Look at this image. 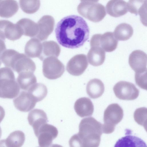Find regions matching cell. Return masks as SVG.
Wrapping results in <instances>:
<instances>
[{
	"instance_id": "obj_13",
	"label": "cell",
	"mask_w": 147,
	"mask_h": 147,
	"mask_svg": "<svg viewBox=\"0 0 147 147\" xmlns=\"http://www.w3.org/2000/svg\"><path fill=\"white\" fill-rule=\"evenodd\" d=\"M13 101L15 107L23 112H28L31 110L37 102L31 94L25 91H22Z\"/></svg>"
},
{
	"instance_id": "obj_25",
	"label": "cell",
	"mask_w": 147,
	"mask_h": 147,
	"mask_svg": "<svg viewBox=\"0 0 147 147\" xmlns=\"http://www.w3.org/2000/svg\"><path fill=\"white\" fill-rule=\"evenodd\" d=\"M42 44V52L39 58L41 60L43 61L46 57L50 56L57 57L59 55L61 48L56 42L52 40L45 41Z\"/></svg>"
},
{
	"instance_id": "obj_5",
	"label": "cell",
	"mask_w": 147,
	"mask_h": 147,
	"mask_svg": "<svg viewBox=\"0 0 147 147\" xmlns=\"http://www.w3.org/2000/svg\"><path fill=\"white\" fill-rule=\"evenodd\" d=\"M77 11L81 16L94 22L101 21L106 15L105 7L97 2H81L77 7Z\"/></svg>"
},
{
	"instance_id": "obj_24",
	"label": "cell",
	"mask_w": 147,
	"mask_h": 147,
	"mask_svg": "<svg viewBox=\"0 0 147 147\" xmlns=\"http://www.w3.org/2000/svg\"><path fill=\"white\" fill-rule=\"evenodd\" d=\"M42 48V44L40 41L36 38H33L26 43L24 48L25 53L29 57L39 58Z\"/></svg>"
},
{
	"instance_id": "obj_3",
	"label": "cell",
	"mask_w": 147,
	"mask_h": 147,
	"mask_svg": "<svg viewBox=\"0 0 147 147\" xmlns=\"http://www.w3.org/2000/svg\"><path fill=\"white\" fill-rule=\"evenodd\" d=\"M1 60L5 67L18 74L24 71L34 73L36 69L35 64L31 59L14 49L5 50L1 55Z\"/></svg>"
},
{
	"instance_id": "obj_11",
	"label": "cell",
	"mask_w": 147,
	"mask_h": 147,
	"mask_svg": "<svg viewBox=\"0 0 147 147\" xmlns=\"http://www.w3.org/2000/svg\"><path fill=\"white\" fill-rule=\"evenodd\" d=\"M88 65L86 56L84 54H78L74 56L69 61L66 69L70 74L79 76L84 73Z\"/></svg>"
},
{
	"instance_id": "obj_17",
	"label": "cell",
	"mask_w": 147,
	"mask_h": 147,
	"mask_svg": "<svg viewBox=\"0 0 147 147\" xmlns=\"http://www.w3.org/2000/svg\"><path fill=\"white\" fill-rule=\"evenodd\" d=\"M28 120L29 124L33 127L34 133L43 124L47 123V117L43 110L35 109L28 114Z\"/></svg>"
},
{
	"instance_id": "obj_36",
	"label": "cell",
	"mask_w": 147,
	"mask_h": 147,
	"mask_svg": "<svg viewBox=\"0 0 147 147\" xmlns=\"http://www.w3.org/2000/svg\"><path fill=\"white\" fill-rule=\"evenodd\" d=\"M1 0H0V1H1Z\"/></svg>"
},
{
	"instance_id": "obj_22",
	"label": "cell",
	"mask_w": 147,
	"mask_h": 147,
	"mask_svg": "<svg viewBox=\"0 0 147 147\" xmlns=\"http://www.w3.org/2000/svg\"><path fill=\"white\" fill-rule=\"evenodd\" d=\"M105 90L104 85L100 80L94 78L90 80L86 86V92L91 98H98L101 96Z\"/></svg>"
},
{
	"instance_id": "obj_33",
	"label": "cell",
	"mask_w": 147,
	"mask_h": 147,
	"mask_svg": "<svg viewBox=\"0 0 147 147\" xmlns=\"http://www.w3.org/2000/svg\"><path fill=\"white\" fill-rule=\"evenodd\" d=\"M5 41L0 39V66L1 64V55L3 52L6 49Z\"/></svg>"
},
{
	"instance_id": "obj_20",
	"label": "cell",
	"mask_w": 147,
	"mask_h": 147,
	"mask_svg": "<svg viewBox=\"0 0 147 147\" xmlns=\"http://www.w3.org/2000/svg\"><path fill=\"white\" fill-rule=\"evenodd\" d=\"M89 63L94 66L102 65L105 58V51L100 47L97 46L91 47L87 55Z\"/></svg>"
},
{
	"instance_id": "obj_27",
	"label": "cell",
	"mask_w": 147,
	"mask_h": 147,
	"mask_svg": "<svg viewBox=\"0 0 147 147\" xmlns=\"http://www.w3.org/2000/svg\"><path fill=\"white\" fill-rule=\"evenodd\" d=\"M133 32V28L130 25L127 23H123L117 26L113 33L117 40L125 41L132 36Z\"/></svg>"
},
{
	"instance_id": "obj_8",
	"label": "cell",
	"mask_w": 147,
	"mask_h": 147,
	"mask_svg": "<svg viewBox=\"0 0 147 147\" xmlns=\"http://www.w3.org/2000/svg\"><path fill=\"white\" fill-rule=\"evenodd\" d=\"M90 47L97 46L101 47L106 52H111L117 48L118 40L111 32H107L103 34L93 35L90 40Z\"/></svg>"
},
{
	"instance_id": "obj_18",
	"label": "cell",
	"mask_w": 147,
	"mask_h": 147,
	"mask_svg": "<svg viewBox=\"0 0 147 147\" xmlns=\"http://www.w3.org/2000/svg\"><path fill=\"white\" fill-rule=\"evenodd\" d=\"M16 24L20 28L23 35L34 38L38 33L39 29L37 24L30 19H21Z\"/></svg>"
},
{
	"instance_id": "obj_35",
	"label": "cell",
	"mask_w": 147,
	"mask_h": 147,
	"mask_svg": "<svg viewBox=\"0 0 147 147\" xmlns=\"http://www.w3.org/2000/svg\"><path fill=\"white\" fill-rule=\"evenodd\" d=\"M1 135H2V130H1V128L0 126V138L1 137Z\"/></svg>"
},
{
	"instance_id": "obj_32",
	"label": "cell",
	"mask_w": 147,
	"mask_h": 147,
	"mask_svg": "<svg viewBox=\"0 0 147 147\" xmlns=\"http://www.w3.org/2000/svg\"><path fill=\"white\" fill-rule=\"evenodd\" d=\"M147 71L140 73H135V79L136 84L142 89L147 90Z\"/></svg>"
},
{
	"instance_id": "obj_1",
	"label": "cell",
	"mask_w": 147,
	"mask_h": 147,
	"mask_svg": "<svg viewBox=\"0 0 147 147\" xmlns=\"http://www.w3.org/2000/svg\"><path fill=\"white\" fill-rule=\"evenodd\" d=\"M56 39L62 46L72 49L82 46L88 39L90 30L86 21L81 17L71 15L65 17L57 24Z\"/></svg>"
},
{
	"instance_id": "obj_14",
	"label": "cell",
	"mask_w": 147,
	"mask_h": 147,
	"mask_svg": "<svg viewBox=\"0 0 147 147\" xmlns=\"http://www.w3.org/2000/svg\"><path fill=\"white\" fill-rule=\"evenodd\" d=\"M37 24L39 31L36 38L41 41L46 40L53 30L54 18L51 16L45 15L39 20Z\"/></svg>"
},
{
	"instance_id": "obj_4",
	"label": "cell",
	"mask_w": 147,
	"mask_h": 147,
	"mask_svg": "<svg viewBox=\"0 0 147 147\" xmlns=\"http://www.w3.org/2000/svg\"><path fill=\"white\" fill-rule=\"evenodd\" d=\"M20 90L12 69L7 67L0 68V97L14 98L18 95Z\"/></svg>"
},
{
	"instance_id": "obj_9",
	"label": "cell",
	"mask_w": 147,
	"mask_h": 147,
	"mask_svg": "<svg viewBox=\"0 0 147 147\" xmlns=\"http://www.w3.org/2000/svg\"><path fill=\"white\" fill-rule=\"evenodd\" d=\"M116 96L124 100H133L138 96L139 90L133 84L126 81H120L117 83L113 88Z\"/></svg>"
},
{
	"instance_id": "obj_10",
	"label": "cell",
	"mask_w": 147,
	"mask_h": 147,
	"mask_svg": "<svg viewBox=\"0 0 147 147\" xmlns=\"http://www.w3.org/2000/svg\"><path fill=\"white\" fill-rule=\"evenodd\" d=\"M34 133L38 138L39 146L46 147L52 145L53 141L57 137L58 132L54 126L46 123L40 126Z\"/></svg>"
},
{
	"instance_id": "obj_26",
	"label": "cell",
	"mask_w": 147,
	"mask_h": 147,
	"mask_svg": "<svg viewBox=\"0 0 147 147\" xmlns=\"http://www.w3.org/2000/svg\"><path fill=\"white\" fill-rule=\"evenodd\" d=\"M33 72L24 71L19 74L17 82L20 88L27 91L34 84L36 83L37 80Z\"/></svg>"
},
{
	"instance_id": "obj_23",
	"label": "cell",
	"mask_w": 147,
	"mask_h": 147,
	"mask_svg": "<svg viewBox=\"0 0 147 147\" xmlns=\"http://www.w3.org/2000/svg\"><path fill=\"white\" fill-rule=\"evenodd\" d=\"M18 4L15 0H3L0 2V17L5 18L11 17L18 11Z\"/></svg>"
},
{
	"instance_id": "obj_16",
	"label": "cell",
	"mask_w": 147,
	"mask_h": 147,
	"mask_svg": "<svg viewBox=\"0 0 147 147\" xmlns=\"http://www.w3.org/2000/svg\"><path fill=\"white\" fill-rule=\"evenodd\" d=\"M106 9L108 14L115 18L123 16L128 11L127 3L123 0H110Z\"/></svg>"
},
{
	"instance_id": "obj_19",
	"label": "cell",
	"mask_w": 147,
	"mask_h": 147,
	"mask_svg": "<svg viewBox=\"0 0 147 147\" xmlns=\"http://www.w3.org/2000/svg\"><path fill=\"white\" fill-rule=\"evenodd\" d=\"M146 0H129L127 3L128 11L136 15L139 14L142 23L146 14Z\"/></svg>"
},
{
	"instance_id": "obj_15",
	"label": "cell",
	"mask_w": 147,
	"mask_h": 147,
	"mask_svg": "<svg viewBox=\"0 0 147 147\" xmlns=\"http://www.w3.org/2000/svg\"><path fill=\"white\" fill-rule=\"evenodd\" d=\"M74 107L77 114L81 117L90 116L94 112L92 102L87 97H81L77 99L75 103Z\"/></svg>"
},
{
	"instance_id": "obj_21",
	"label": "cell",
	"mask_w": 147,
	"mask_h": 147,
	"mask_svg": "<svg viewBox=\"0 0 147 147\" xmlns=\"http://www.w3.org/2000/svg\"><path fill=\"white\" fill-rule=\"evenodd\" d=\"M25 137L23 132L16 130L11 133L5 140L0 141V145L8 147H20L23 144Z\"/></svg>"
},
{
	"instance_id": "obj_12",
	"label": "cell",
	"mask_w": 147,
	"mask_h": 147,
	"mask_svg": "<svg viewBox=\"0 0 147 147\" xmlns=\"http://www.w3.org/2000/svg\"><path fill=\"white\" fill-rule=\"evenodd\" d=\"M147 55L139 50L133 51L130 55L129 63L135 73H140L147 71Z\"/></svg>"
},
{
	"instance_id": "obj_29",
	"label": "cell",
	"mask_w": 147,
	"mask_h": 147,
	"mask_svg": "<svg viewBox=\"0 0 147 147\" xmlns=\"http://www.w3.org/2000/svg\"><path fill=\"white\" fill-rule=\"evenodd\" d=\"M27 91L31 94L36 102L45 98L48 92L47 87L41 83H36Z\"/></svg>"
},
{
	"instance_id": "obj_34",
	"label": "cell",
	"mask_w": 147,
	"mask_h": 147,
	"mask_svg": "<svg viewBox=\"0 0 147 147\" xmlns=\"http://www.w3.org/2000/svg\"><path fill=\"white\" fill-rule=\"evenodd\" d=\"M81 2L88 1L94 2H97L99 0H80Z\"/></svg>"
},
{
	"instance_id": "obj_28",
	"label": "cell",
	"mask_w": 147,
	"mask_h": 147,
	"mask_svg": "<svg viewBox=\"0 0 147 147\" xmlns=\"http://www.w3.org/2000/svg\"><path fill=\"white\" fill-rule=\"evenodd\" d=\"M115 147H146L145 142L141 139L132 136H127L119 139L116 142Z\"/></svg>"
},
{
	"instance_id": "obj_2",
	"label": "cell",
	"mask_w": 147,
	"mask_h": 147,
	"mask_svg": "<svg viewBox=\"0 0 147 147\" xmlns=\"http://www.w3.org/2000/svg\"><path fill=\"white\" fill-rule=\"evenodd\" d=\"M77 134L73 136L69 144L70 147H97L103 133L102 125L92 117L84 118L81 121Z\"/></svg>"
},
{
	"instance_id": "obj_7",
	"label": "cell",
	"mask_w": 147,
	"mask_h": 147,
	"mask_svg": "<svg viewBox=\"0 0 147 147\" xmlns=\"http://www.w3.org/2000/svg\"><path fill=\"white\" fill-rule=\"evenodd\" d=\"M65 69L64 65L56 57H49L43 60V74L48 79L55 80L60 78L64 73Z\"/></svg>"
},
{
	"instance_id": "obj_31",
	"label": "cell",
	"mask_w": 147,
	"mask_h": 147,
	"mask_svg": "<svg viewBox=\"0 0 147 147\" xmlns=\"http://www.w3.org/2000/svg\"><path fill=\"white\" fill-rule=\"evenodd\" d=\"M134 116L135 121L137 123L146 129L147 119L146 108L143 107L136 109L134 112Z\"/></svg>"
},
{
	"instance_id": "obj_6",
	"label": "cell",
	"mask_w": 147,
	"mask_h": 147,
	"mask_svg": "<svg viewBox=\"0 0 147 147\" xmlns=\"http://www.w3.org/2000/svg\"><path fill=\"white\" fill-rule=\"evenodd\" d=\"M123 116V110L118 104L113 103L109 105L104 112L103 133L110 134L113 132L116 125L121 121Z\"/></svg>"
},
{
	"instance_id": "obj_30",
	"label": "cell",
	"mask_w": 147,
	"mask_h": 147,
	"mask_svg": "<svg viewBox=\"0 0 147 147\" xmlns=\"http://www.w3.org/2000/svg\"><path fill=\"white\" fill-rule=\"evenodd\" d=\"M19 4L23 11L29 14L36 12L40 5V0H19Z\"/></svg>"
}]
</instances>
